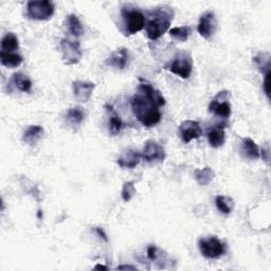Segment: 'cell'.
Listing matches in <instances>:
<instances>
[{
  "label": "cell",
  "mask_w": 271,
  "mask_h": 271,
  "mask_svg": "<svg viewBox=\"0 0 271 271\" xmlns=\"http://www.w3.org/2000/svg\"><path fill=\"white\" fill-rule=\"evenodd\" d=\"M117 270H137V267L130 265H121L117 267Z\"/></svg>",
  "instance_id": "32"
},
{
  "label": "cell",
  "mask_w": 271,
  "mask_h": 271,
  "mask_svg": "<svg viewBox=\"0 0 271 271\" xmlns=\"http://www.w3.org/2000/svg\"><path fill=\"white\" fill-rule=\"evenodd\" d=\"M0 62H2L3 66L10 69H14L19 67L22 64L24 57L18 52L0 51Z\"/></svg>",
  "instance_id": "18"
},
{
  "label": "cell",
  "mask_w": 271,
  "mask_h": 271,
  "mask_svg": "<svg viewBox=\"0 0 271 271\" xmlns=\"http://www.w3.org/2000/svg\"><path fill=\"white\" fill-rule=\"evenodd\" d=\"M270 74H271V72L265 74V79H264V83H263L264 92H265L268 99H270Z\"/></svg>",
  "instance_id": "30"
},
{
  "label": "cell",
  "mask_w": 271,
  "mask_h": 271,
  "mask_svg": "<svg viewBox=\"0 0 271 271\" xmlns=\"http://www.w3.org/2000/svg\"><path fill=\"white\" fill-rule=\"evenodd\" d=\"M240 155L243 158L248 160H257L260 158L261 153L258 144L255 143L251 138H244L240 143Z\"/></svg>",
  "instance_id": "15"
},
{
  "label": "cell",
  "mask_w": 271,
  "mask_h": 271,
  "mask_svg": "<svg viewBox=\"0 0 271 271\" xmlns=\"http://www.w3.org/2000/svg\"><path fill=\"white\" fill-rule=\"evenodd\" d=\"M61 50L63 53V62L67 66L77 65L81 62L83 52L79 41L63 38L61 40Z\"/></svg>",
  "instance_id": "7"
},
{
  "label": "cell",
  "mask_w": 271,
  "mask_h": 271,
  "mask_svg": "<svg viewBox=\"0 0 271 271\" xmlns=\"http://www.w3.org/2000/svg\"><path fill=\"white\" fill-rule=\"evenodd\" d=\"M128 57L129 53L126 48H119L108 56L105 64L118 70H123L127 65Z\"/></svg>",
  "instance_id": "14"
},
{
  "label": "cell",
  "mask_w": 271,
  "mask_h": 271,
  "mask_svg": "<svg viewBox=\"0 0 271 271\" xmlns=\"http://www.w3.org/2000/svg\"><path fill=\"white\" fill-rule=\"evenodd\" d=\"M164 69L170 70L179 78L188 80L193 70V58L191 53L185 50L178 52L173 58L171 65L165 66Z\"/></svg>",
  "instance_id": "5"
},
{
  "label": "cell",
  "mask_w": 271,
  "mask_h": 271,
  "mask_svg": "<svg viewBox=\"0 0 271 271\" xmlns=\"http://www.w3.org/2000/svg\"><path fill=\"white\" fill-rule=\"evenodd\" d=\"M85 119V115L82 108L80 107H72L69 108L65 115V120L67 124L72 127L80 126Z\"/></svg>",
  "instance_id": "20"
},
{
  "label": "cell",
  "mask_w": 271,
  "mask_h": 271,
  "mask_svg": "<svg viewBox=\"0 0 271 271\" xmlns=\"http://www.w3.org/2000/svg\"><path fill=\"white\" fill-rule=\"evenodd\" d=\"M94 269H95V270H108V267L98 264V265H97V266H96Z\"/></svg>",
  "instance_id": "34"
},
{
  "label": "cell",
  "mask_w": 271,
  "mask_h": 271,
  "mask_svg": "<svg viewBox=\"0 0 271 271\" xmlns=\"http://www.w3.org/2000/svg\"><path fill=\"white\" fill-rule=\"evenodd\" d=\"M67 32L73 37H80L84 33V27L80 18L75 14H70L66 17L65 21Z\"/></svg>",
  "instance_id": "17"
},
{
  "label": "cell",
  "mask_w": 271,
  "mask_h": 271,
  "mask_svg": "<svg viewBox=\"0 0 271 271\" xmlns=\"http://www.w3.org/2000/svg\"><path fill=\"white\" fill-rule=\"evenodd\" d=\"M269 147L267 146V148H263L262 150V157L266 162H269Z\"/></svg>",
  "instance_id": "33"
},
{
  "label": "cell",
  "mask_w": 271,
  "mask_h": 271,
  "mask_svg": "<svg viewBox=\"0 0 271 271\" xmlns=\"http://www.w3.org/2000/svg\"><path fill=\"white\" fill-rule=\"evenodd\" d=\"M54 14V5L49 0L29 2L27 5V16L33 20H49Z\"/></svg>",
  "instance_id": "6"
},
{
  "label": "cell",
  "mask_w": 271,
  "mask_h": 271,
  "mask_svg": "<svg viewBox=\"0 0 271 271\" xmlns=\"http://www.w3.org/2000/svg\"><path fill=\"white\" fill-rule=\"evenodd\" d=\"M174 10L170 7H158L146 12L145 26L147 37L150 40H156L167 33L174 18Z\"/></svg>",
  "instance_id": "2"
},
{
  "label": "cell",
  "mask_w": 271,
  "mask_h": 271,
  "mask_svg": "<svg viewBox=\"0 0 271 271\" xmlns=\"http://www.w3.org/2000/svg\"><path fill=\"white\" fill-rule=\"evenodd\" d=\"M12 83L21 93H30L32 89V82L24 73H14L12 77Z\"/></svg>",
  "instance_id": "22"
},
{
  "label": "cell",
  "mask_w": 271,
  "mask_h": 271,
  "mask_svg": "<svg viewBox=\"0 0 271 271\" xmlns=\"http://www.w3.org/2000/svg\"><path fill=\"white\" fill-rule=\"evenodd\" d=\"M194 175H195V179H196L197 184L201 187L209 186L211 183L213 182V179L215 177L214 171L209 167H206L204 169L195 170Z\"/></svg>",
  "instance_id": "21"
},
{
  "label": "cell",
  "mask_w": 271,
  "mask_h": 271,
  "mask_svg": "<svg viewBox=\"0 0 271 271\" xmlns=\"http://www.w3.org/2000/svg\"><path fill=\"white\" fill-rule=\"evenodd\" d=\"M136 192H137V190H136L134 184L132 182H126L123 185L121 196L125 202H128L132 199V197L136 195Z\"/></svg>",
  "instance_id": "28"
},
{
  "label": "cell",
  "mask_w": 271,
  "mask_h": 271,
  "mask_svg": "<svg viewBox=\"0 0 271 271\" xmlns=\"http://www.w3.org/2000/svg\"><path fill=\"white\" fill-rule=\"evenodd\" d=\"M109 111L111 112L109 120H108V131L110 136H117L123 128V121L121 117H120L112 107H108Z\"/></svg>",
  "instance_id": "25"
},
{
  "label": "cell",
  "mask_w": 271,
  "mask_h": 271,
  "mask_svg": "<svg viewBox=\"0 0 271 271\" xmlns=\"http://www.w3.org/2000/svg\"><path fill=\"white\" fill-rule=\"evenodd\" d=\"M165 105L161 92L152 84L140 80L134 96L131 99V109L138 121L146 127L157 125L161 121L160 107Z\"/></svg>",
  "instance_id": "1"
},
{
  "label": "cell",
  "mask_w": 271,
  "mask_h": 271,
  "mask_svg": "<svg viewBox=\"0 0 271 271\" xmlns=\"http://www.w3.org/2000/svg\"><path fill=\"white\" fill-rule=\"evenodd\" d=\"M192 34V28L189 26L172 28L170 30V35L179 41H187Z\"/></svg>",
  "instance_id": "26"
},
{
  "label": "cell",
  "mask_w": 271,
  "mask_h": 271,
  "mask_svg": "<svg viewBox=\"0 0 271 271\" xmlns=\"http://www.w3.org/2000/svg\"><path fill=\"white\" fill-rule=\"evenodd\" d=\"M230 92L223 90L218 93L209 105V111L215 114L217 117L227 120L231 117V105L229 102Z\"/></svg>",
  "instance_id": "8"
},
{
  "label": "cell",
  "mask_w": 271,
  "mask_h": 271,
  "mask_svg": "<svg viewBox=\"0 0 271 271\" xmlns=\"http://www.w3.org/2000/svg\"><path fill=\"white\" fill-rule=\"evenodd\" d=\"M224 126L225 125H216L213 126L212 128H210L208 130V140L210 145L214 147V148H218L221 147L224 144L225 141V133H224Z\"/></svg>",
  "instance_id": "16"
},
{
  "label": "cell",
  "mask_w": 271,
  "mask_h": 271,
  "mask_svg": "<svg viewBox=\"0 0 271 271\" xmlns=\"http://www.w3.org/2000/svg\"><path fill=\"white\" fill-rule=\"evenodd\" d=\"M253 62L264 75L270 72V56H269V54L260 53L259 55H257L253 58Z\"/></svg>",
  "instance_id": "27"
},
{
  "label": "cell",
  "mask_w": 271,
  "mask_h": 271,
  "mask_svg": "<svg viewBox=\"0 0 271 271\" xmlns=\"http://www.w3.org/2000/svg\"><path fill=\"white\" fill-rule=\"evenodd\" d=\"M215 205L219 212L224 215L231 214L235 207L234 200L230 196H223V195H218V196H216Z\"/></svg>",
  "instance_id": "23"
},
{
  "label": "cell",
  "mask_w": 271,
  "mask_h": 271,
  "mask_svg": "<svg viewBox=\"0 0 271 271\" xmlns=\"http://www.w3.org/2000/svg\"><path fill=\"white\" fill-rule=\"evenodd\" d=\"M179 133L185 143H190L192 140L199 139L202 136L200 123L193 120H186L179 125Z\"/></svg>",
  "instance_id": "11"
},
{
  "label": "cell",
  "mask_w": 271,
  "mask_h": 271,
  "mask_svg": "<svg viewBox=\"0 0 271 271\" xmlns=\"http://www.w3.org/2000/svg\"><path fill=\"white\" fill-rule=\"evenodd\" d=\"M95 231L98 233V235H99L101 238H103V239L105 240V242H108L107 235H106V233H105V231H104L103 229H101V228H95Z\"/></svg>",
  "instance_id": "31"
},
{
  "label": "cell",
  "mask_w": 271,
  "mask_h": 271,
  "mask_svg": "<svg viewBox=\"0 0 271 271\" xmlns=\"http://www.w3.org/2000/svg\"><path fill=\"white\" fill-rule=\"evenodd\" d=\"M43 132V128L39 125L29 126L22 134V141L29 145L34 146L41 139Z\"/></svg>",
  "instance_id": "19"
},
{
  "label": "cell",
  "mask_w": 271,
  "mask_h": 271,
  "mask_svg": "<svg viewBox=\"0 0 271 271\" xmlns=\"http://www.w3.org/2000/svg\"><path fill=\"white\" fill-rule=\"evenodd\" d=\"M198 247L200 253L207 259H219L227 252V244L215 235L200 238Z\"/></svg>",
  "instance_id": "4"
},
{
  "label": "cell",
  "mask_w": 271,
  "mask_h": 271,
  "mask_svg": "<svg viewBox=\"0 0 271 271\" xmlns=\"http://www.w3.org/2000/svg\"><path fill=\"white\" fill-rule=\"evenodd\" d=\"M125 35H133L140 32L145 26V15L138 9L124 7L121 10Z\"/></svg>",
  "instance_id": "3"
},
{
  "label": "cell",
  "mask_w": 271,
  "mask_h": 271,
  "mask_svg": "<svg viewBox=\"0 0 271 271\" xmlns=\"http://www.w3.org/2000/svg\"><path fill=\"white\" fill-rule=\"evenodd\" d=\"M19 49L18 37L14 33H7L2 39V51L16 52Z\"/></svg>",
  "instance_id": "24"
},
{
  "label": "cell",
  "mask_w": 271,
  "mask_h": 271,
  "mask_svg": "<svg viewBox=\"0 0 271 271\" xmlns=\"http://www.w3.org/2000/svg\"><path fill=\"white\" fill-rule=\"evenodd\" d=\"M146 255H147L148 260L155 262V261H157L160 258V250L155 245H150L147 248Z\"/></svg>",
  "instance_id": "29"
},
{
  "label": "cell",
  "mask_w": 271,
  "mask_h": 271,
  "mask_svg": "<svg viewBox=\"0 0 271 271\" xmlns=\"http://www.w3.org/2000/svg\"><path fill=\"white\" fill-rule=\"evenodd\" d=\"M141 155L144 161H146L147 163L162 162L167 158V153H165L164 147L154 140L146 141Z\"/></svg>",
  "instance_id": "9"
},
{
  "label": "cell",
  "mask_w": 271,
  "mask_h": 271,
  "mask_svg": "<svg viewBox=\"0 0 271 271\" xmlns=\"http://www.w3.org/2000/svg\"><path fill=\"white\" fill-rule=\"evenodd\" d=\"M217 28V20L214 12L207 11L205 12L200 18L197 27V31L201 37L209 39L213 36Z\"/></svg>",
  "instance_id": "10"
},
{
  "label": "cell",
  "mask_w": 271,
  "mask_h": 271,
  "mask_svg": "<svg viewBox=\"0 0 271 271\" xmlns=\"http://www.w3.org/2000/svg\"><path fill=\"white\" fill-rule=\"evenodd\" d=\"M95 89H96V84L92 82H84V81L72 82L73 96L81 103H86L92 99Z\"/></svg>",
  "instance_id": "12"
},
{
  "label": "cell",
  "mask_w": 271,
  "mask_h": 271,
  "mask_svg": "<svg viewBox=\"0 0 271 271\" xmlns=\"http://www.w3.org/2000/svg\"><path fill=\"white\" fill-rule=\"evenodd\" d=\"M141 158L142 155L139 150L129 148L117 159V163L122 169H134L140 163Z\"/></svg>",
  "instance_id": "13"
}]
</instances>
